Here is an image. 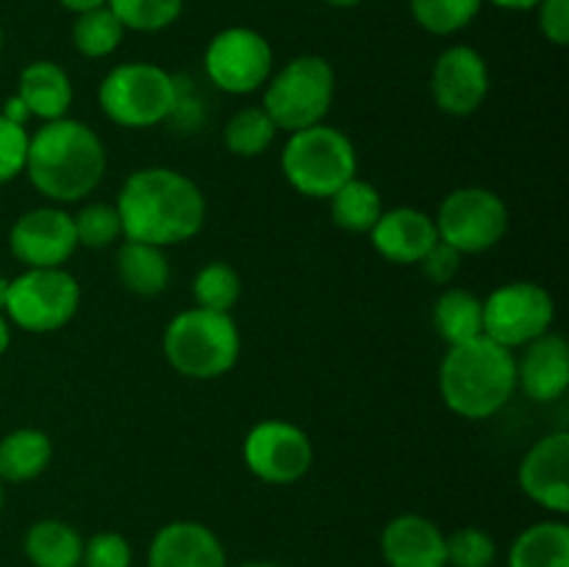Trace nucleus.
Masks as SVG:
<instances>
[{"label":"nucleus","mask_w":569,"mask_h":567,"mask_svg":"<svg viewBox=\"0 0 569 567\" xmlns=\"http://www.w3.org/2000/svg\"><path fill=\"white\" fill-rule=\"evenodd\" d=\"M98 103L114 126L139 131L170 120L181 106V89L164 67L128 61L100 81Z\"/></svg>","instance_id":"nucleus-6"},{"label":"nucleus","mask_w":569,"mask_h":567,"mask_svg":"<svg viewBox=\"0 0 569 567\" xmlns=\"http://www.w3.org/2000/svg\"><path fill=\"white\" fill-rule=\"evenodd\" d=\"M192 295L200 309L231 315L239 295H242V281H239V272L228 261H209L194 276Z\"/></svg>","instance_id":"nucleus-29"},{"label":"nucleus","mask_w":569,"mask_h":567,"mask_svg":"<svg viewBox=\"0 0 569 567\" xmlns=\"http://www.w3.org/2000/svg\"><path fill=\"white\" fill-rule=\"evenodd\" d=\"M161 348L172 370L183 378L211 381L231 372L242 350V339L231 315L194 306L167 322Z\"/></svg>","instance_id":"nucleus-4"},{"label":"nucleus","mask_w":569,"mask_h":567,"mask_svg":"<svg viewBox=\"0 0 569 567\" xmlns=\"http://www.w3.org/2000/svg\"><path fill=\"white\" fill-rule=\"evenodd\" d=\"M333 92H337L333 67L322 56H298L264 83L261 109L272 117L278 131L295 133L300 128L326 122Z\"/></svg>","instance_id":"nucleus-7"},{"label":"nucleus","mask_w":569,"mask_h":567,"mask_svg":"<svg viewBox=\"0 0 569 567\" xmlns=\"http://www.w3.org/2000/svg\"><path fill=\"white\" fill-rule=\"evenodd\" d=\"M117 276L122 287L131 289L139 298H156L170 284V261H167L164 248L126 239V245L117 250Z\"/></svg>","instance_id":"nucleus-22"},{"label":"nucleus","mask_w":569,"mask_h":567,"mask_svg":"<svg viewBox=\"0 0 569 567\" xmlns=\"http://www.w3.org/2000/svg\"><path fill=\"white\" fill-rule=\"evenodd\" d=\"M517 361V387L537 404L559 400L569 387V345L561 334H542Z\"/></svg>","instance_id":"nucleus-18"},{"label":"nucleus","mask_w":569,"mask_h":567,"mask_svg":"<svg viewBox=\"0 0 569 567\" xmlns=\"http://www.w3.org/2000/svg\"><path fill=\"white\" fill-rule=\"evenodd\" d=\"M517 356L489 337L450 345L439 367L445 406L465 420L495 417L517 389Z\"/></svg>","instance_id":"nucleus-3"},{"label":"nucleus","mask_w":569,"mask_h":567,"mask_svg":"<svg viewBox=\"0 0 569 567\" xmlns=\"http://www.w3.org/2000/svg\"><path fill=\"white\" fill-rule=\"evenodd\" d=\"M276 137L278 126L261 106L239 109L237 115L226 122V131H222L226 148L231 150L233 156H242V159H253V156H261L264 150H270Z\"/></svg>","instance_id":"nucleus-28"},{"label":"nucleus","mask_w":569,"mask_h":567,"mask_svg":"<svg viewBox=\"0 0 569 567\" xmlns=\"http://www.w3.org/2000/svg\"><path fill=\"white\" fill-rule=\"evenodd\" d=\"M114 206L122 237L156 248L198 237L206 222V198L200 187L170 167H142L131 172Z\"/></svg>","instance_id":"nucleus-1"},{"label":"nucleus","mask_w":569,"mask_h":567,"mask_svg":"<svg viewBox=\"0 0 569 567\" xmlns=\"http://www.w3.org/2000/svg\"><path fill=\"white\" fill-rule=\"evenodd\" d=\"M520 487L542 509L569 511V434L553 431L531 445L520 461Z\"/></svg>","instance_id":"nucleus-15"},{"label":"nucleus","mask_w":569,"mask_h":567,"mask_svg":"<svg viewBox=\"0 0 569 567\" xmlns=\"http://www.w3.org/2000/svg\"><path fill=\"white\" fill-rule=\"evenodd\" d=\"M556 317L553 295L537 281H511L483 300V337L503 348H526L550 331Z\"/></svg>","instance_id":"nucleus-10"},{"label":"nucleus","mask_w":569,"mask_h":567,"mask_svg":"<svg viewBox=\"0 0 569 567\" xmlns=\"http://www.w3.org/2000/svg\"><path fill=\"white\" fill-rule=\"evenodd\" d=\"M420 267H422V276H426L428 281L448 287L461 270V253L456 248H450L448 242H442V239H437L433 248L420 259Z\"/></svg>","instance_id":"nucleus-36"},{"label":"nucleus","mask_w":569,"mask_h":567,"mask_svg":"<svg viewBox=\"0 0 569 567\" xmlns=\"http://www.w3.org/2000/svg\"><path fill=\"white\" fill-rule=\"evenodd\" d=\"M17 98L28 106L31 117H39L44 122L61 120L72 106L70 76L56 61H31L20 72Z\"/></svg>","instance_id":"nucleus-20"},{"label":"nucleus","mask_w":569,"mask_h":567,"mask_svg":"<svg viewBox=\"0 0 569 567\" xmlns=\"http://www.w3.org/2000/svg\"><path fill=\"white\" fill-rule=\"evenodd\" d=\"M433 328L448 345L483 334V300L461 287H448L433 300Z\"/></svg>","instance_id":"nucleus-25"},{"label":"nucleus","mask_w":569,"mask_h":567,"mask_svg":"<svg viewBox=\"0 0 569 567\" xmlns=\"http://www.w3.org/2000/svg\"><path fill=\"white\" fill-rule=\"evenodd\" d=\"M131 543L117 531H100L83 543V567H131Z\"/></svg>","instance_id":"nucleus-34"},{"label":"nucleus","mask_w":569,"mask_h":567,"mask_svg":"<svg viewBox=\"0 0 569 567\" xmlns=\"http://www.w3.org/2000/svg\"><path fill=\"white\" fill-rule=\"evenodd\" d=\"M53 459V442L39 428H17L0 439V481L26 484L42 476Z\"/></svg>","instance_id":"nucleus-21"},{"label":"nucleus","mask_w":569,"mask_h":567,"mask_svg":"<svg viewBox=\"0 0 569 567\" xmlns=\"http://www.w3.org/2000/svg\"><path fill=\"white\" fill-rule=\"evenodd\" d=\"M326 3L337 6V9H350V6H359L361 0H326Z\"/></svg>","instance_id":"nucleus-43"},{"label":"nucleus","mask_w":569,"mask_h":567,"mask_svg":"<svg viewBox=\"0 0 569 567\" xmlns=\"http://www.w3.org/2000/svg\"><path fill=\"white\" fill-rule=\"evenodd\" d=\"M509 567H569V526L561 520L533 523L517 534Z\"/></svg>","instance_id":"nucleus-23"},{"label":"nucleus","mask_w":569,"mask_h":567,"mask_svg":"<svg viewBox=\"0 0 569 567\" xmlns=\"http://www.w3.org/2000/svg\"><path fill=\"white\" fill-rule=\"evenodd\" d=\"M22 548L33 567H81L83 559L81 534L64 520L33 523Z\"/></svg>","instance_id":"nucleus-24"},{"label":"nucleus","mask_w":569,"mask_h":567,"mask_svg":"<svg viewBox=\"0 0 569 567\" xmlns=\"http://www.w3.org/2000/svg\"><path fill=\"white\" fill-rule=\"evenodd\" d=\"M448 567H492L498 559V545L483 528L467 526L445 537Z\"/></svg>","instance_id":"nucleus-33"},{"label":"nucleus","mask_w":569,"mask_h":567,"mask_svg":"<svg viewBox=\"0 0 569 567\" xmlns=\"http://www.w3.org/2000/svg\"><path fill=\"white\" fill-rule=\"evenodd\" d=\"M483 0H411V14L437 37H450L470 26L481 11Z\"/></svg>","instance_id":"nucleus-30"},{"label":"nucleus","mask_w":569,"mask_h":567,"mask_svg":"<svg viewBox=\"0 0 569 567\" xmlns=\"http://www.w3.org/2000/svg\"><path fill=\"white\" fill-rule=\"evenodd\" d=\"M0 115H3L6 120L17 122V126H26L28 117H31V111H28V106L22 103V100L17 98V94H11V98L6 100V106H3V111H0Z\"/></svg>","instance_id":"nucleus-38"},{"label":"nucleus","mask_w":569,"mask_h":567,"mask_svg":"<svg viewBox=\"0 0 569 567\" xmlns=\"http://www.w3.org/2000/svg\"><path fill=\"white\" fill-rule=\"evenodd\" d=\"M28 139L31 137H28L26 126H17L0 115V183L14 181L17 176L26 172Z\"/></svg>","instance_id":"nucleus-35"},{"label":"nucleus","mask_w":569,"mask_h":567,"mask_svg":"<svg viewBox=\"0 0 569 567\" xmlns=\"http://www.w3.org/2000/svg\"><path fill=\"white\" fill-rule=\"evenodd\" d=\"M281 170L295 192L328 200L342 183L356 178L359 156L348 133L317 122V126L289 133L281 150Z\"/></svg>","instance_id":"nucleus-5"},{"label":"nucleus","mask_w":569,"mask_h":567,"mask_svg":"<svg viewBox=\"0 0 569 567\" xmlns=\"http://www.w3.org/2000/svg\"><path fill=\"white\" fill-rule=\"evenodd\" d=\"M244 465L259 481L287 484L300 481L315 465V448L309 434L287 420H261L244 437Z\"/></svg>","instance_id":"nucleus-12"},{"label":"nucleus","mask_w":569,"mask_h":567,"mask_svg":"<svg viewBox=\"0 0 569 567\" xmlns=\"http://www.w3.org/2000/svg\"><path fill=\"white\" fill-rule=\"evenodd\" d=\"M537 9L545 39H550L559 48L569 44V0H542Z\"/></svg>","instance_id":"nucleus-37"},{"label":"nucleus","mask_w":569,"mask_h":567,"mask_svg":"<svg viewBox=\"0 0 569 567\" xmlns=\"http://www.w3.org/2000/svg\"><path fill=\"white\" fill-rule=\"evenodd\" d=\"M64 9L76 11V14H81V11H89V9H98V6H106V0H59Z\"/></svg>","instance_id":"nucleus-40"},{"label":"nucleus","mask_w":569,"mask_h":567,"mask_svg":"<svg viewBox=\"0 0 569 567\" xmlns=\"http://www.w3.org/2000/svg\"><path fill=\"white\" fill-rule=\"evenodd\" d=\"M9 345H11V326H9V320L3 317V311H0V356L9 350Z\"/></svg>","instance_id":"nucleus-41"},{"label":"nucleus","mask_w":569,"mask_h":567,"mask_svg":"<svg viewBox=\"0 0 569 567\" xmlns=\"http://www.w3.org/2000/svg\"><path fill=\"white\" fill-rule=\"evenodd\" d=\"M203 70L222 92H259L272 76V48L253 28H226L206 44Z\"/></svg>","instance_id":"nucleus-11"},{"label":"nucleus","mask_w":569,"mask_h":567,"mask_svg":"<svg viewBox=\"0 0 569 567\" xmlns=\"http://www.w3.org/2000/svg\"><path fill=\"white\" fill-rule=\"evenodd\" d=\"M0 509H3V487H0Z\"/></svg>","instance_id":"nucleus-45"},{"label":"nucleus","mask_w":569,"mask_h":567,"mask_svg":"<svg viewBox=\"0 0 569 567\" xmlns=\"http://www.w3.org/2000/svg\"><path fill=\"white\" fill-rule=\"evenodd\" d=\"M495 6L500 9H509V11H528V9H537L542 0H492Z\"/></svg>","instance_id":"nucleus-39"},{"label":"nucleus","mask_w":569,"mask_h":567,"mask_svg":"<svg viewBox=\"0 0 569 567\" xmlns=\"http://www.w3.org/2000/svg\"><path fill=\"white\" fill-rule=\"evenodd\" d=\"M433 103L453 117H470L489 94V67L470 44H453L437 59L431 72Z\"/></svg>","instance_id":"nucleus-14"},{"label":"nucleus","mask_w":569,"mask_h":567,"mask_svg":"<svg viewBox=\"0 0 569 567\" xmlns=\"http://www.w3.org/2000/svg\"><path fill=\"white\" fill-rule=\"evenodd\" d=\"M9 248L17 261L33 267H64L76 253L78 237L72 215L56 206H39L17 217L9 233Z\"/></svg>","instance_id":"nucleus-13"},{"label":"nucleus","mask_w":569,"mask_h":567,"mask_svg":"<svg viewBox=\"0 0 569 567\" xmlns=\"http://www.w3.org/2000/svg\"><path fill=\"white\" fill-rule=\"evenodd\" d=\"M81 306V287L64 267H33L9 281L6 315L28 334L64 328Z\"/></svg>","instance_id":"nucleus-8"},{"label":"nucleus","mask_w":569,"mask_h":567,"mask_svg":"<svg viewBox=\"0 0 569 567\" xmlns=\"http://www.w3.org/2000/svg\"><path fill=\"white\" fill-rule=\"evenodd\" d=\"M72 222H76L78 245L83 248H109L122 237L120 215H117V206L111 203L81 206V211L72 215Z\"/></svg>","instance_id":"nucleus-32"},{"label":"nucleus","mask_w":569,"mask_h":567,"mask_svg":"<svg viewBox=\"0 0 569 567\" xmlns=\"http://www.w3.org/2000/svg\"><path fill=\"white\" fill-rule=\"evenodd\" d=\"M122 28L153 33L164 31L181 17L183 0H106Z\"/></svg>","instance_id":"nucleus-31"},{"label":"nucleus","mask_w":569,"mask_h":567,"mask_svg":"<svg viewBox=\"0 0 569 567\" xmlns=\"http://www.w3.org/2000/svg\"><path fill=\"white\" fill-rule=\"evenodd\" d=\"M9 281H11V278L0 276V311L6 309V298H9Z\"/></svg>","instance_id":"nucleus-42"},{"label":"nucleus","mask_w":569,"mask_h":567,"mask_svg":"<svg viewBox=\"0 0 569 567\" xmlns=\"http://www.w3.org/2000/svg\"><path fill=\"white\" fill-rule=\"evenodd\" d=\"M26 176L48 200L76 203L103 181L106 148L87 122L70 117L50 120L28 139Z\"/></svg>","instance_id":"nucleus-2"},{"label":"nucleus","mask_w":569,"mask_h":567,"mask_svg":"<svg viewBox=\"0 0 569 567\" xmlns=\"http://www.w3.org/2000/svg\"><path fill=\"white\" fill-rule=\"evenodd\" d=\"M381 556L389 567H448L445 534L422 515H400L381 534Z\"/></svg>","instance_id":"nucleus-19"},{"label":"nucleus","mask_w":569,"mask_h":567,"mask_svg":"<svg viewBox=\"0 0 569 567\" xmlns=\"http://www.w3.org/2000/svg\"><path fill=\"white\" fill-rule=\"evenodd\" d=\"M328 200H331L333 222L350 233H370L383 211L378 189L361 178H350Z\"/></svg>","instance_id":"nucleus-26"},{"label":"nucleus","mask_w":569,"mask_h":567,"mask_svg":"<svg viewBox=\"0 0 569 567\" xmlns=\"http://www.w3.org/2000/svg\"><path fill=\"white\" fill-rule=\"evenodd\" d=\"M437 239L439 233L433 217L422 209H411V206L381 211L370 231L372 248L392 265H420V259L433 248Z\"/></svg>","instance_id":"nucleus-17"},{"label":"nucleus","mask_w":569,"mask_h":567,"mask_svg":"<svg viewBox=\"0 0 569 567\" xmlns=\"http://www.w3.org/2000/svg\"><path fill=\"white\" fill-rule=\"evenodd\" d=\"M239 567H281L276 561H248V565H239Z\"/></svg>","instance_id":"nucleus-44"},{"label":"nucleus","mask_w":569,"mask_h":567,"mask_svg":"<svg viewBox=\"0 0 569 567\" xmlns=\"http://www.w3.org/2000/svg\"><path fill=\"white\" fill-rule=\"evenodd\" d=\"M442 242L465 253H483L495 248L509 231V209L503 198L487 187L453 189L439 206L433 220Z\"/></svg>","instance_id":"nucleus-9"},{"label":"nucleus","mask_w":569,"mask_h":567,"mask_svg":"<svg viewBox=\"0 0 569 567\" xmlns=\"http://www.w3.org/2000/svg\"><path fill=\"white\" fill-rule=\"evenodd\" d=\"M148 567H228L220 537L203 523L172 520L156 531Z\"/></svg>","instance_id":"nucleus-16"},{"label":"nucleus","mask_w":569,"mask_h":567,"mask_svg":"<svg viewBox=\"0 0 569 567\" xmlns=\"http://www.w3.org/2000/svg\"><path fill=\"white\" fill-rule=\"evenodd\" d=\"M122 33H126V28L109 6L81 11L72 22V44L87 59H106V56L114 53L122 42Z\"/></svg>","instance_id":"nucleus-27"},{"label":"nucleus","mask_w":569,"mask_h":567,"mask_svg":"<svg viewBox=\"0 0 569 567\" xmlns=\"http://www.w3.org/2000/svg\"><path fill=\"white\" fill-rule=\"evenodd\" d=\"M0 50H3V31H0Z\"/></svg>","instance_id":"nucleus-46"}]
</instances>
